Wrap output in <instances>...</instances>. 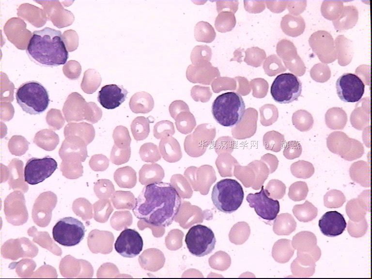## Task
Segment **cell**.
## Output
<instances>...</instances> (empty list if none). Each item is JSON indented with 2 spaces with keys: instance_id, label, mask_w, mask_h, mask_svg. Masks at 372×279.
Instances as JSON below:
<instances>
[{
  "instance_id": "17",
  "label": "cell",
  "mask_w": 372,
  "mask_h": 279,
  "mask_svg": "<svg viewBox=\"0 0 372 279\" xmlns=\"http://www.w3.org/2000/svg\"><path fill=\"white\" fill-rule=\"evenodd\" d=\"M370 101L368 97L362 99L352 112L350 121L352 126L358 130L365 128L370 124Z\"/></svg>"
},
{
  "instance_id": "34",
  "label": "cell",
  "mask_w": 372,
  "mask_h": 279,
  "mask_svg": "<svg viewBox=\"0 0 372 279\" xmlns=\"http://www.w3.org/2000/svg\"><path fill=\"white\" fill-rule=\"evenodd\" d=\"M345 201L346 198L344 194L337 189H331L324 196V205L328 208L341 207Z\"/></svg>"
},
{
  "instance_id": "27",
  "label": "cell",
  "mask_w": 372,
  "mask_h": 279,
  "mask_svg": "<svg viewBox=\"0 0 372 279\" xmlns=\"http://www.w3.org/2000/svg\"><path fill=\"white\" fill-rule=\"evenodd\" d=\"M150 121L143 116H138L132 122L131 131L134 139L137 141L143 140L150 133Z\"/></svg>"
},
{
  "instance_id": "18",
  "label": "cell",
  "mask_w": 372,
  "mask_h": 279,
  "mask_svg": "<svg viewBox=\"0 0 372 279\" xmlns=\"http://www.w3.org/2000/svg\"><path fill=\"white\" fill-rule=\"evenodd\" d=\"M129 105L134 113H148L154 107V101L152 95L146 92H140L131 97Z\"/></svg>"
},
{
  "instance_id": "4",
  "label": "cell",
  "mask_w": 372,
  "mask_h": 279,
  "mask_svg": "<svg viewBox=\"0 0 372 279\" xmlns=\"http://www.w3.org/2000/svg\"><path fill=\"white\" fill-rule=\"evenodd\" d=\"M244 198V192L241 184L235 179L229 178L217 182L211 194L215 206L227 214L236 211L241 205Z\"/></svg>"
},
{
  "instance_id": "35",
  "label": "cell",
  "mask_w": 372,
  "mask_h": 279,
  "mask_svg": "<svg viewBox=\"0 0 372 279\" xmlns=\"http://www.w3.org/2000/svg\"><path fill=\"white\" fill-rule=\"evenodd\" d=\"M114 144L120 148L130 147L131 139L128 129L124 126L119 125L115 127L112 135Z\"/></svg>"
},
{
  "instance_id": "31",
  "label": "cell",
  "mask_w": 372,
  "mask_h": 279,
  "mask_svg": "<svg viewBox=\"0 0 372 279\" xmlns=\"http://www.w3.org/2000/svg\"><path fill=\"white\" fill-rule=\"evenodd\" d=\"M287 23V30L284 32L289 36L296 37L302 34L305 28V21L300 16L287 15L283 17Z\"/></svg>"
},
{
  "instance_id": "45",
  "label": "cell",
  "mask_w": 372,
  "mask_h": 279,
  "mask_svg": "<svg viewBox=\"0 0 372 279\" xmlns=\"http://www.w3.org/2000/svg\"><path fill=\"white\" fill-rule=\"evenodd\" d=\"M91 165L94 170H104L108 166V159L103 155H95L91 158Z\"/></svg>"
},
{
  "instance_id": "29",
  "label": "cell",
  "mask_w": 372,
  "mask_h": 279,
  "mask_svg": "<svg viewBox=\"0 0 372 279\" xmlns=\"http://www.w3.org/2000/svg\"><path fill=\"white\" fill-rule=\"evenodd\" d=\"M275 248L274 255H276V260L280 263L288 262L294 254V249L289 239L279 240L276 243Z\"/></svg>"
},
{
  "instance_id": "7",
  "label": "cell",
  "mask_w": 372,
  "mask_h": 279,
  "mask_svg": "<svg viewBox=\"0 0 372 279\" xmlns=\"http://www.w3.org/2000/svg\"><path fill=\"white\" fill-rule=\"evenodd\" d=\"M301 92V81L290 73L279 75L274 79L270 89L272 98L280 104H289L297 100Z\"/></svg>"
},
{
  "instance_id": "6",
  "label": "cell",
  "mask_w": 372,
  "mask_h": 279,
  "mask_svg": "<svg viewBox=\"0 0 372 279\" xmlns=\"http://www.w3.org/2000/svg\"><path fill=\"white\" fill-rule=\"evenodd\" d=\"M185 241L190 253L196 257H203L211 253L216 243L212 229L201 224L191 227L186 235Z\"/></svg>"
},
{
  "instance_id": "15",
  "label": "cell",
  "mask_w": 372,
  "mask_h": 279,
  "mask_svg": "<svg viewBox=\"0 0 372 279\" xmlns=\"http://www.w3.org/2000/svg\"><path fill=\"white\" fill-rule=\"evenodd\" d=\"M353 140L345 133L336 131L328 136L326 146L329 151L345 160L352 147Z\"/></svg>"
},
{
  "instance_id": "26",
  "label": "cell",
  "mask_w": 372,
  "mask_h": 279,
  "mask_svg": "<svg viewBox=\"0 0 372 279\" xmlns=\"http://www.w3.org/2000/svg\"><path fill=\"white\" fill-rule=\"evenodd\" d=\"M136 173L129 166H125L117 169L114 173V179L121 187L131 188L136 183Z\"/></svg>"
},
{
  "instance_id": "30",
  "label": "cell",
  "mask_w": 372,
  "mask_h": 279,
  "mask_svg": "<svg viewBox=\"0 0 372 279\" xmlns=\"http://www.w3.org/2000/svg\"><path fill=\"white\" fill-rule=\"evenodd\" d=\"M367 212L358 198L350 200L346 205V213L350 220L354 222L360 221L365 218Z\"/></svg>"
},
{
  "instance_id": "42",
  "label": "cell",
  "mask_w": 372,
  "mask_h": 279,
  "mask_svg": "<svg viewBox=\"0 0 372 279\" xmlns=\"http://www.w3.org/2000/svg\"><path fill=\"white\" fill-rule=\"evenodd\" d=\"M333 3V4L330 3L329 4L327 1H324L322 3L329 9L326 8V11H321V13L325 18L330 20L337 19L338 17L341 14L343 9L342 1H334Z\"/></svg>"
},
{
  "instance_id": "28",
  "label": "cell",
  "mask_w": 372,
  "mask_h": 279,
  "mask_svg": "<svg viewBox=\"0 0 372 279\" xmlns=\"http://www.w3.org/2000/svg\"><path fill=\"white\" fill-rule=\"evenodd\" d=\"M292 123L297 130L301 132L308 131L313 125L312 115L308 111L300 109L294 112L292 115Z\"/></svg>"
},
{
  "instance_id": "40",
  "label": "cell",
  "mask_w": 372,
  "mask_h": 279,
  "mask_svg": "<svg viewBox=\"0 0 372 279\" xmlns=\"http://www.w3.org/2000/svg\"><path fill=\"white\" fill-rule=\"evenodd\" d=\"M130 156V146L126 148H120L114 144L112 148L110 159L113 163L121 165L128 162Z\"/></svg>"
},
{
  "instance_id": "43",
  "label": "cell",
  "mask_w": 372,
  "mask_h": 279,
  "mask_svg": "<svg viewBox=\"0 0 372 279\" xmlns=\"http://www.w3.org/2000/svg\"><path fill=\"white\" fill-rule=\"evenodd\" d=\"M302 152V147L300 142L296 140H291L286 143L283 155L287 159L293 160L299 157Z\"/></svg>"
},
{
  "instance_id": "39",
  "label": "cell",
  "mask_w": 372,
  "mask_h": 279,
  "mask_svg": "<svg viewBox=\"0 0 372 279\" xmlns=\"http://www.w3.org/2000/svg\"><path fill=\"white\" fill-rule=\"evenodd\" d=\"M174 133V128L173 124L169 121H159L154 126V136L157 139L172 135Z\"/></svg>"
},
{
  "instance_id": "36",
  "label": "cell",
  "mask_w": 372,
  "mask_h": 279,
  "mask_svg": "<svg viewBox=\"0 0 372 279\" xmlns=\"http://www.w3.org/2000/svg\"><path fill=\"white\" fill-rule=\"evenodd\" d=\"M309 188L307 183L303 181H296L289 187L288 196L294 202L304 200L307 196Z\"/></svg>"
},
{
  "instance_id": "5",
  "label": "cell",
  "mask_w": 372,
  "mask_h": 279,
  "mask_svg": "<svg viewBox=\"0 0 372 279\" xmlns=\"http://www.w3.org/2000/svg\"><path fill=\"white\" fill-rule=\"evenodd\" d=\"M17 104L30 114H40L47 108L50 99L47 91L40 82L29 81L22 83L16 93Z\"/></svg>"
},
{
  "instance_id": "11",
  "label": "cell",
  "mask_w": 372,
  "mask_h": 279,
  "mask_svg": "<svg viewBox=\"0 0 372 279\" xmlns=\"http://www.w3.org/2000/svg\"><path fill=\"white\" fill-rule=\"evenodd\" d=\"M337 93L341 100L355 103L361 99L365 92V84L356 75L346 73L336 81Z\"/></svg>"
},
{
  "instance_id": "13",
  "label": "cell",
  "mask_w": 372,
  "mask_h": 279,
  "mask_svg": "<svg viewBox=\"0 0 372 279\" xmlns=\"http://www.w3.org/2000/svg\"><path fill=\"white\" fill-rule=\"evenodd\" d=\"M127 91L122 86L108 84L102 87L98 92L97 100L107 109L119 107L125 100Z\"/></svg>"
},
{
  "instance_id": "44",
  "label": "cell",
  "mask_w": 372,
  "mask_h": 279,
  "mask_svg": "<svg viewBox=\"0 0 372 279\" xmlns=\"http://www.w3.org/2000/svg\"><path fill=\"white\" fill-rule=\"evenodd\" d=\"M274 185L275 186V180H273ZM273 186L269 187L266 189L269 193V197H273L274 198L281 199L282 198L285 193L286 186L281 182L276 180V186H274L273 184H272Z\"/></svg>"
},
{
  "instance_id": "37",
  "label": "cell",
  "mask_w": 372,
  "mask_h": 279,
  "mask_svg": "<svg viewBox=\"0 0 372 279\" xmlns=\"http://www.w3.org/2000/svg\"><path fill=\"white\" fill-rule=\"evenodd\" d=\"M321 256V250L317 245L315 248L308 251H297L296 259L301 264L306 265H316Z\"/></svg>"
},
{
  "instance_id": "19",
  "label": "cell",
  "mask_w": 372,
  "mask_h": 279,
  "mask_svg": "<svg viewBox=\"0 0 372 279\" xmlns=\"http://www.w3.org/2000/svg\"><path fill=\"white\" fill-rule=\"evenodd\" d=\"M350 177L354 182L364 187H370V167L364 160L354 162L349 169Z\"/></svg>"
},
{
  "instance_id": "33",
  "label": "cell",
  "mask_w": 372,
  "mask_h": 279,
  "mask_svg": "<svg viewBox=\"0 0 372 279\" xmlns=\"http://www.w3.org/2000/svg\"><path fill=\"white\" fill-rule=\"evenodd\" d=\"M139 154L141 160L147 162H155L161 159L158 147L153 143L147 142L140 147Z\"/></svg>"
},
{
  "instance_id": "25",
  "label": "cell",
  "mask_w": 372,
  "mask_h": 279,
  "mask_svg": "<svg viewBox=\"0 0 372 279\" xmlns=\"http://www.w3.org/2000/svg\"><path fill=\"white\" fill-rule=\"evenodd\" d=\"M274 231L280 235H289L295 230L296 222L289 213L282 214L275 218Z\"/></svg>"
},
{
  "instance_id": "32",
  "label": "cell",
  "mask_w": 372,
  "mask_h": 279,
  "mask_svg": "<svg viewBox=\"0 0 372 279\" xmlns=\"http://www.w3.org/2000/svg\"><path fill=\"white\" fill-rule=\"evenodd\" d=\"M292 174L298 178L308 179L313 175L314 168L312 164L309 161L300 160L294 162L290 167Z\"/></svg>"
},
{
  "instance_id": "3",
  "label": "cell",
  "mask_w": 372,
  "mask_h": 279,
  "mask_svg": "<svg viewBox=\"0 0 372 279\" xmlns=\"http://www.w3.org/2000/svg\"><path fill=\"white\" fill-rule=\"evenodd\" d=\"M246 106L238 93L229 92L218 95L212 103L211 112L220 125L231 127L240 123L244 116Z\"/></svg>"
},
{
  "instance_id": "24",
  "label": "cell",
  "mask_w": 372,
  "mask_h": 279,
  "mask_svg": "<svg viewBox=\"0 0 372 279\" xmlns=\"http://www.w3.org/2000/svg\"><path fill=\"white\" fill-rule=\"evenodd\" d=\"M292 211L297 219L303 222L312 221L318 214L317 208L307 200L303 204L295 205Z\"/></svg>"
},
{
  "instance_id": "2",
  "label": "cell",
  "mask_w": 372,
  "mask_h": 279,
  "mask_svg": "<svg viewBox=\"0 0 372 279\" xmlns=\"http://www.w3.org/2000/svg\"><path fill=\"white\" fill-rule=\"evenodd\" d=\"M26 53L32 62L44 67L63 65L69 56L61 31L49 27L32 32Z\"/></svg>"
},
{
  "instance_id": "23",
  "label": "cell",
  "mask_w": 372,
  "mask_h": 279,
  "mask_svg": "<svg viewBox=\"0 0 372 279\" xmlns=\"http://www.w3.org/2000/svg\"><path fill=\"white\" fill-rule=\"evenodd\" d=\"M164 175L162 168L155 163L144 165L139 171L140 181L145 185L160 182Z\"/></svg>"
},
{
  "instance_id": "12",
  "label": "cell",
  "mask_w": 372,
  "mask_h": 279,
  "mask_svg": "<svg viewBox=\"0 0 372 279\" xmlns=\"http://www.w3.org/2000/svg\"><path fill=\"white\" fill-rule=\"evenodd\" d=\"M143 247L140 234L134 229L125 228L114 244L116 252L123 257L133 258L140 254Z\"/></svg>"
},
{
  "instance_id": "22",
  "label": "cell",
  "mask_w": 372,
  "mask_h": 279,
  "mask_svg": "<svg viewBox=\"0 0 372 279\" xmlns=\"http://www.w3.org/2000/svg\"><path fill=\"white\" fill-rule=\"evenodd\" d=\"M325 123L331 130H342L347 122V115L342 108L333 107L327 110L325 114Z\"/></svg>"
},
{
  "instance_id": "10",
  "label": "cell",
  "mask_w": 372,
  "mask_h": 279,
  "mask_svg": "<svg viewBox=\"0 0 372 279\" xmlns=\"http://www.w3.org/2000/svg\"><path fill=\"white\" fill-rule=\"evenodd\" d=\"M269 193L262 186L260 192L249 193L246 197L250 207L253 208L256 213L266 220H274L279 212L280 205L277 200L269 197Z\"/></svg>"
},
{
  "instance_id": "14",
  "label": "cell",
  "mask_w": 372,
  "mask_h": 279,
  "mask_svg": "<svg viewBox=\"0 0 372 279\" xmlns=\"http://www.w3.org/2000/svg\"><path fill=\"white\" fill-rule=\"evenodd\" d=\"M318 225L324 235L333 237L342 234L347 223L343 215L334 211L324 214L319 219Z\"/></svg>"
},
{
  "instance_id": "8",
  "label": "cell",
  "mask_w": 372,
  "mask_h": 279,
  "mask_svg": "<svg viewBox=\"0 0 372 279\" xmlns=\"http://www.w3.org/2000/svg\"><path fill=\"white\" fill-rule=\"evenodd\" d=\"M85 227L80 220L71 217L60 219L53 226V239L65 247H72L78 244L83 239Z\"/></svg>"
},
{
  "instance_id": "41",
  "label": "cell",
  "mask_w": 372,
  "mask_h": 279,
  "mask_svg": "<svg viewBox=\"0 0 372 279\" xmlns=\"http://www.w3.org/2000/svg\"><path fill=\"white\" fill-rule=\"evenodd\" d=\"M368 228L367 220L364 218L358 222H354L349 220L347 226V231L350 235L353 237L359 238L364 236Z\"/></svg>"
},
{
  "instance_id": "16",
  "label": "cell",
  "mask_w": 372,
  "mask_h": 279,
  "mask_svg": "<svg viewBox=\"0 0 372 279\" xmlns=\"http://www.w3.org/2000/svg\"><path fill=\"white\" fill-rule=\"evenodd\" d=\"M314 33L318 37V38L316 37L318 39V43L309 39L314 42V43L309 42V44L319 60L326 63L325 55H330L329 53L336 58L334 41L331 34L325 31H318Z\"/></svg>"
},
{
  "instance_id": "21",
  "label": "cell",
  "mask_w": 372,
  "mask_h": 279,
  "mask_svg": "<svg viewBox=\"0 0 372 279\" xmlns=\"http://www.w3.org/2000/svg\"><path fill=\"white\" fill-rule=\"evenodd\" d=\"M291 243L294 249L299 251H308L317 246V238L313 232L303 231L293 236Z\"/></svg>"
},
{
  "instance_id": "9",
  "label": "cell",
  "mask_w": 372,
  "mask_h": 279,
  "mask_svg": "<svg viewBox=\"0 0 372 279\" xmlns=\"http://www.w3.org/2000/svg\"><path fill=\"white\" fill-rule=\"evenodd\" d=\"M57 167L56 161L48 155L41 158L31 157L24 168V180L31 185L40 183L50 177Z\"/></svg>"
},
{
  "instance_id": "20",
  "label": "cell",
  "mask_w": 372,
  "mask_h": 279,
  "mask_svg": "<svg viewBox=\"0 0 372 279\" xmlns=\"http://www.w3.org/2000/svg\"><path fill=\"white\" fill-rule=\"evenodd\" d=\"M159 150L162 158L167 162H175L181 157L179 144L176 140L171 136L161 139Z\"/></svg>"
},
{
  "instance_id": "46",
  "label": "cell",
  "mask_w": 372,
  "mask_h": 279,
  "mask_svg": "<svg viewBox=\"0 0 372 279\" xmlns=\"http://www.w3.org/2000/svg\"><path fill=\"white\" fill-rule=\"evenodd\" d=\"M370 189L365 190L357 197L358 199L369 212H370Z\"/></svg>"
},
{
  "instance_id": "1",
  "label": "cell",
  "mask_w": 372,
  "mask_h": 279,
  "mask_svg": "<svg viewBox=\"0 0 372 279\" xmlns=\"http://www.w3.org/2000/svg\"><path fill=\"white\" fill-rule=\"evenodd\" d=\"M181 198L171 184L156 182L145 185L136 199L135 216L154 226L170 225L179 212Z\"/></svg>"
},
{
  "instance_id": "38",
  "label": "cell",
  "mask_w": 372,
  "mask_h": 279,
  "mask_svg": "<svg viewBox=\"0 0 372 279\" xmlns=\"http://www.w3.org/2000/svg\"><path fill=\"white\" fill-rule=\"evenodd\" d=\"M316 265H306L300 263L295 258L291 264L293 275L296 278H309L315 271Z\"/></svg>"
}]
</instances>
